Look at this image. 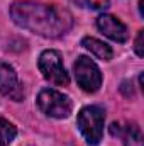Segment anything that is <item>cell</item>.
I'll list each match as a JSON object with an SVG mask.
<instances>
[{"instance_id": "1", "label": "cell", "mask_w": 144, "mask_h": 146, "mask_svg": "<svg viewBox=\"0 0 144 146\" xmlns=\"http://www.w3.org/2000/svg\"><path fill=\"white\" fill-rule=\"evenodd\" d=\"M10 17L19 27L48 39L65 36L73 27V15L70 10L36 0L14 2L10 5Z\"/></svg>"}, {"instance_id": "2", "label": "cell", "mask_w": 144, "mask_h": 146, "mask_svg": "<svg viewBox=\"0 0 144 146\" xmlns=\"http://www.w3.org/2000/svg\"><path fill=\"white\" fill-rule=\"evenodd\" d=\"M104 124H105V110L100 106H87L78 112L76 126L88 145L97 146L102 141Z\"/></svg>"}, {"instance_id": "3", "label": "cell", "mask_w": 144, "mask_h": 146, "mask_svg": "<svg viewBox=\"0 0 144 146\" xmlns=\"http://www.w3.org/2000/svg\"><path fill=\"white\" fill-rule=\"evenodd\" d=\"M36 102L41 112L53 119H66L73 110L71 99L66 94L54 88H42Z\"/></svg>"}, {"instance_id": "4", "label": "cell", "mask_w": 144, "mask_h": 146, "mask_svg": "<svg viewBox=\"0 0 144 146\" xmlns=\"http://www.w3.org/2000/svg\"><path fill=\"white\" fill-rule=\"evenodd\" d=\"M37 66H39V72L42 73V76L49 83H54L59 87H66L70 83V75L63 65V56L59 51L56 49L42 51L37 60Z\"/></svg>"}, {"instance_id": "5", "label": "cell", "mask_w": 144, "mask_h": 146, "mask_svg": "<svg viewBox=\"0 0 144 146\" xmlns=\"http://www.w3.org/2000/svg\"><path fill=\"white\" fill-rule=\"evenodd\" d=\"M73 72L78 87L83 92L95 94L102 87V72L97 66V63L88 56H78L73 65Z\"/></svg>"}, {"instance_id": "6", "label": "cell", "mask_w": 144, "mask_h": 146, "mask_svg": "<svg viewBox=\"0 0 144 146\" xmlns=\"http://www.w3.org/2000/svg\"><path fill=\"white\" fill-rule=\"evenodd\" d=\"M0 94L14 102L24 100V88L17 73L9 63L3 61H0Z\"/></svg>"}, {"instance_id": "7", "label": "cell", "mask_w": 144, "mask_h": 146, "mask_svg": "<svg viewBox=\"0 0 144 146\" xmlns=\"http://www.w3.org/2000/svg\"><path fill=\"white\" fill-rule=\"evenodd\" d=\"M97 27H98V31L104 36H107L108 39H112L115 42H126L129 39V31H127L126 24L122 21H119L112 14H102V15H98Z\"/></svg>"}, {"instance_id": "8", "label": "cell", "mask_w": 144, "mask_h": 146, "mask_svg": "<svg viewBox=\"0 0 144 146\" xmlns=\"http://www.w3.org/2000/svg\"><path fill=\"white\" fill-rule=\"evenodd\" d=\"M110 133L112 136H117L124 146H144V138L141 133V127L137 124H120V122H114L110 126Z\"/></svg>"}, {"instance_id": "9", "label": "cell", "mask_w": 144, "mask_h": 146, "mask_svg": "<svg viewBox=\"0 0 144 146\" xmlns=\"http://www.w3.org/2000/svg\"><path fill=\"white\" fill-rule=\"evenodd\" d=\"M81 46L87 51H90L93 56H97L98 60H102V61H110L112 56H114L112 48L108 46L107 42H104V41H100L97 37H92V36L83 37L81 39Z\"/></svg>"}, {"instance_id": "10", "label": "cell", "mask_w": 144, "mask_h": 146, "mask_svg": "<svg viewBox=\"0 0 144 146\" xmlns=\"http://www.w3.org/2000/svg\"><path fill=\"white\" fill-rule=\"evenodd\" d=\"M17 136V127L0 115V146H10Z\"/></svg>"}, {"instance_id": "11", "label": "cell", "mask_w": 144, "mask_h": 146, "mask_svg": "<svg viewBox=\"0 0 144 146\" xmlns=\"http://www.w3.org/2000/svg\"><path fill=\"white\" fill-rule=\"evenodd\" d=\"M71 2L81 9H90V10H105L110 5L108 0H71Z\"/></svg>"}, {"instance_id": "12", "label": "cell", "mask_w": 144, "mask_h": 146, "mask_svg": "<svg viewBox=\"0 0 144 146\" xmlns=\"http://www.w3.org/2000/svg\"><path fill=\"white\" fill-rule=\"evenodd\" d=\"M143 37H144V31H139L137 33V37H136V42H134V51L139 58L144 56V46H143Z\"/></svg>"}]
</instances>
